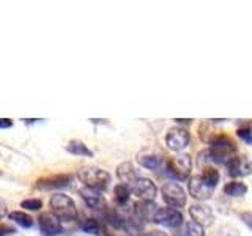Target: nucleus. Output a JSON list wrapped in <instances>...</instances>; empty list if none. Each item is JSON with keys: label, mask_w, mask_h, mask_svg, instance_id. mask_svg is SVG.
Returning a JSON list of instances; mask_svg holds the SVG:
<instances>
[{"label": "nucleus", "mask_w": 252, "mask_h": 236, "mask_svg": "<svg viewBox=\"0 0 252 236\" xmlns=\"http://www.w3.org/2000/svg\"><path fill=\"white\" fill-rule=\"evenodd\" d=\"M210 157L213 162L218 164H224L227 165V162L232 159V157L236 156V145L235 142H232L225 136H218L215 139L210 140Z\"/></svg>", "instance_id": "1"}, {"label": "nucleus", "mask_w": 252, "mask_h": 236, "mask_svg": "<svg viewBox=\"0 0 252 236\" xmlns=\"http://www.w3.org/2000/svg\"><path fill=\"white\" fill-rule=\"evenodd\" d=\"M189 140H191V136H189L188 129L180 128V126L170 128L167 134H165V145L172 151H181V149H185L189 145Z\"/></svg>", "instance_id": "6"}, {"label": "nucleus", "mask_w": 252, "mask_h": 236, "mask_svg": "<svg viewBox=\"0 0 252 236\" xmlns=\"http://www.w3.org/2000/svg\"><path fill=\"white\" fill-rule=\"evenodd\" d=\"M192 167V161L189 154H177L172 156L165 162V172L169 173L172 178L183 181L189 177V172Z\"/></svg>", "instance_id": "4"}, {"label": "nucleus", "mask_w": 252, "mask_h": 236, "mask_svg": "<svg viewBox=\"0 0 252 236\" xmlns=\"http://www.w3.org/2000/svg\"><path fill=\"white\" fill-rule=\"evenodd\" d=\"M11 233H14V230H13V228H10V227H0V236H5V235H11Z\"/></svg>", "instance_id": "31"}, {"label": "nucleus", "mask_w": 252, "mask_h": 236, "mask_svg": "<svg viewBox=\"0 0 252 236\" xmlns=\"http://www.w3.org/2000/svg\"><path fill=\"white\" fill-rule=\"evenodd\" d=\"M117 177L123 184L129 186V187L136 183L137 178H139L137 172H136V169H134V165L131 162H122L120 165H118V167H117Z\"/></svg>", "instance_id": "16"}, {"label": "nucleus", "mask_w": 252, "mask_h": 236, "mask_svg": "<svg viewBox=\"0 0 252 236\" xmlns=\"http://www.w3.org/2000/svg\"><path fill=\"white\" fill-rule=\"evenodd\" d=\"M189 214H191V219L195 224L205 227H210L215 222V212H213L211 206L205 205L203 202H197L192 203L191 208H189Z\"/></svg>", "instance_id": "8"}, {"label": "nucleus", "mask_w": 252, "mask_h": 236, "mask_svg": "<svg viewBox=\"0 0 252 236\" xmlns=\"http://www.w3.org/2000/svg\"><path fill=\"white\" fill-rule=\"evenodd\" d=\"M104 217H106L107 224H109L110 227H114V228H123V222H125V219H123L120 214H118L117 211H114V209H109V211H106Z\"/></svg>", "instance_id": "23"}, {"label": "nucleus", "mask_w": 252, "mask_h": 236, "mask_svg": "<svg viewBox=\"0 0 252 236\" xmlns=\"http://www.w3.org/2000/svg\"><path fill=\"white\" fill-rule=\"evenodd\" d=\"M236 134H238V137L243 142L252 145V126H243V128H240L238 131H236Z\"/></svg>", "instance_id": "27"}, {"label": "nucleus", "mask_w": 252, "mask_h": 236, "mask_svg": "<svg viewBox=\"0 0 252 236\" xmlns=\"http://www.w3.org/2000/svg\"><path fill=\"white\" fill-rule=\"evenodd\" d=\"M21 206L22 208H26L29 211H38V209H41L43 206V202L41 200H38V199H27V200H24L21 203Z\"/></svg>", "instance_id": "28"}, {"label": "nucleus", "mask_w": 252, "mask_h": 236, "mask_svg": "<svg viewBox=\"0 0 252 236\" xmlns=\"http://www.w3.org/2000/svg\"><path fill=\"white\" fill-rule=\"evenodd\" d=\"M66 151L76 156H87V157H93V151L87 147L82 140H71L66 145Z\"/></svg>", "instance_id": "17"}, {"label": "nucleus", "mask_w": 252, "mask_h": 236, "mask_svg": "<svg viewBox=\"0 0 252 236\" xmlns=\"http://www.w3.org/2000/svg\"><path fill=\"white\" fill-rule=\"evenodd\" d=\"M137 162L142 165V167H145L148 170H158L161 165V157H158L155 154H144V156H139L137 157Z\"/></svg>", "instance_id": "20"}, {"label": "nucleus", "mask_w": 252, "mask_h": 236, "mask_svg": "<svg viewBox=\"0 0 252 236\" xmlns=\"http://www.w3.org/2000/svg\"><path fill=\"white\" fill-rule=\"evenodd\" d=\"M114 195H115V200L118 205H126L131 197V189H129V186L120 183L114 187Z\"/></svg>", "instance_id": "21"}, {"label": "nucleus", "mask_w": 252, "mask_h": 236, "mask_svg": "<svg viewBox=\"0 0 252 236\" xmlns=\"http://www.w3.org/2000/svg\"><path fill=\"white\" fill-rule=\"evenodd\" d=\"M161 195L164 202L172 208H183L188 202L186 191L177 183H165L161 187Z\"/></svg>", "instance_id": "5"}, {"label": "nucleus", "mask_w": 252, "mask_h": 236, "mask_svg": "<svg viewBox=\"0 0 252 236\" xmlns=\"http://www.w3.org/2000/svg\"><path fill=\"white\" fill-rule=\"evenodd\" d=\"M145 236H169L167 233H164L161 230H153V232H148Z\"/></svg>", "instance_id": "32"}, {"label": "nucleus", "mask_w": 252, "mask_h": 236, "mask_svg": "<svg viewBox=\"0 0 252 236\" xmlns=\"http://www.w3.org/2000/svg\"><path fill=\"white\" fill-rule=\"evenodd\" d=\"M129 189H131V192L134 195H137L139 199L147 200V202H153L156 199V195H158L156 184L148 178H140L139 177L136 183H134Z\"/></svg>", "instance_id": "9"}, {"label": "nucleus", "mask_w": 252, "mask_h": 236, "mask_svg": "<svg viewBox=\"0 0 252 236\" xmlns=\"http://www.w3.org/2000/svg\"><path fill=\"white\" fill-rule=\"evenodd\" d=\"M77 178L82 181L87 187L96 189V191H106L110 183V175L101 167L87 165L77 172Z\"/></svg>", "instance_id": "2"}, {"label": "nucleus", "mask_w": 252, "mask_h": 236, "mask_svg": "<svg viewBox=\"0 0 252 236\" xmlns=\"http://www.w3.org/2000/svg\"><path fill=\"white\" fill-rule=\"evenodd\" d=\"M81 228L85 233H90V235H98L101 232V225L98 224V220H94V219H85Z\"/></svg>", "instance_id": "25"}, {"label": "nucleus", "mask_w": 252, "mask_h": 236, "mask_svg": "<svg viewBox=\"0 0 252 236\" xmlns=\"http://www.w3.org/2000/svg\"><path fill=\"white\" fill-rule=\"evenodd\" d=\"M79 194H81L82 200L85 202L87 206L92 209H102L106 206V200H104V197L101 195V191L84 186L81 191H79Z\"/></svg>", "instance_id": "14"}, {"label": "nucleus", "mask_w": 252, "mask_h": 236, "mask_svg": "<svg viewBox=\"0 0 252 236\" xmlns=\"http://www.w3.org/2000/svg\"><path fill=\"white\" fill-rule=\"evenodd\" d=\"M10 219L13 220V222L18 224V225L24 227V228H30L32 225H33V219H32L29 214H26V212H22V211H13V212H10Z\"/></svg>", "instance_id": "22"}, {"label": "nucleus", "mask_w": 252, "mask_h": 236, "mask_svg": "<svg viewBox=\"0 0 252 236\" xmlns=\"http://www.w3.org/2000/svg\"><path fill=\"white\" fill-rule=\"evenodd\" d=\"M188 189H189V194L192 195V199L199 200V202L210 200L213 194H215V187H211L207 181L202 178V175L189 178Z\"/></svg>", "instance_id": "7"}, {"label": "nucleus", "mask_w": 252, "mask_h": 236, "mask_svg": "<svg viewBox=\"0 0 252 236\" xmlns=\"http://www.w3.org/2000/svg\"><path fill=\"white\" fill-rule=\"evenodd\" d=\"M241 220L252 230V212H243V214H241Z\"/></svg>", "instance_id": "29"}, {"label": "nucleus", "mask_w": 252, "mask_h": 236, "mask_svg": "<svg viewBox=\"0 0 252 236\" xmlns=\"http://www.w3.org/2000/svg\"><path fill=\"white\" fill-rule=\"evenodd\" d=\"M49 206L52 209V214H55L60 220H74L77 217L76 203L65 194H54L49 200Z\"/></svg>", "instance_id": "3"}, {"label": "nucleus", "mask_w": 252, "mask_h": 236, "mask_svg": "<svg viewBox=\"0 0 252 236\" xmlns=\"http://www.w3.org/2000/svg\"><path fill=\"white\" fill-rule=\"evenodd\" d=\"M252 164L248 156H235L227 162V173L233 178H243L251 175Z\"/></svg>", "instance_id": "10"}, {"label": "nucleus", "mask_w": 252, "mask_h": 236, "mask_svg": "<svg viewBox=\"0 0 252 236\" xmlns=\"http://www.w3.org/2000/svg\"><path fill=\"white\" fill-rule=\"evenodd\" d=\"M69 183H71L69 175H54L36 181V187L41 189V191H54V189L66 187Z\"/></svg>", "instance_id": "15"}, {"label": "nucleus", "mask_w": 252, "mask_h": 236, "mask_svg": "<svg viewBox=\"0 0 252 236\" xmlns=\"http://www.w3.org/2000/svg\"><path fill=\"white\" fill-rule=\"evenodd\" d=\"M13 126V121L8 120V118H0V129H8Z\"/></svg>", "instance_id": "30"}, {"label": "nucleus", "mask_w": 252, "mask_h": 236, "mask_svg": "<svg viewBox=\"0 0 252 236\" xmlns=\"http://www.w3.org/2000/svg\"><path fill=\"white\" fill-rule=\"evenodd\" d=\"M155 224H161L164 227L175 228L183 224V214L175 208H161Z\"/></svg>", "instance_id": "12"}, {"label": "nucleus", "mask_w": 252, "mask_h": 236, "mask_svg": "<svg viewBox=\"0 0 252 236\" xmlns=\"http://www.w3.org/2000/svg\"><path fill=\"white\" fill-rule=\"evenodd\" d=\"M38 227H39V232L44 236H57L62 233L60 219L55 214H52V212H43V214H39Z\"/></svg>", "instance_id": "11"}, {"label": "nucleus", "mask_w": 252, "mask_h": 236, "mask_svg": "<svg viewBox=\"0 0 252 236\" xmlns=\"http://www.w3.org/2000/svg\"><path fill=\"white\" fill-rule=\"evenodd\" d=\"M202 178H203L205 181H207V183H208L211 187H216L218 181H219V170L213 169V167H207V169H203Z\"/></svg>", "instance_id": "24"}, {"label": "nucleus", "mask_w": 252, "mask_h": 236, "mask_svg": "<svg viewBox=\"0 0 252 236\" xmlns=\"http://www.w3.org/2000/svg\"><path fill=\"white\" fill-rule=\"evenodd\" d=\"M159 206L155 202L142 200L136 203V217L144 222H156V217L159 214Z\"/></svg>", "instance_id": "13"}, {"label": "nucleus", "mask_w": 252, "mask_h": 236, "mask_svg": "<svg viewBox=\"0 0 252 236\" xmlns=\"http://www.w3.org/2000/svg\"><path fill=\"white\" fill-rule=\"evenodd\" d=\"M123 228L131 236H142V232H144V225H142V220H139L137 217H128V219H125Z\"/></svg>", "instance_id": "19"}, {"label": "nucleus", "mask_w": 252, "mask_h": 236, "mask_svg": "<svg viewBox=\"0 0 252 236\" xmlns=\"http://www.w3.org/2000/svg\"><path fill=\"white\" fill-rule=\"evenodd\" d=\"M224 194L228 197H243L248 194V186L240 181H232L224 186Z\"/></svg>", "instance_id": "18"}, {"label": "nucleus", "mask_w": 252, "mask_h": 236, "mask_svg": "<svg viewBox=\"0 0 252 236\" xmlns=\"http://www.w3.org/2000/svg\"><path fill=\"white\" fill-rule=\"evenodd\" d=\"M186 233L188 236H205V228L199 224H195L194 220H189L186 224Z\"/></svg>", "instance_id": "26"}]
</instances>
